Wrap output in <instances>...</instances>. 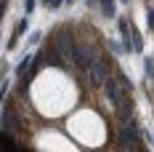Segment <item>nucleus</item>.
<instances>
[{
	"label": "nucleus",
	"instance_id": "nucleus-1",
	"mask_svg": "<svg viewBox=\"0 0 154 152\" xmlns=\"http://www.w3.org/2000/svg\"><path fill=\"white\" fill-rule=\"evenodd\" d=\"M101 8H104V14L112 16L114 14V0H101Z\"/></svg>",
	"mask_w": 154,
	"mask_h": 152
},
{
	"label": "nucleus",
	"instance_id": "nucleus-2",
	"mask_svg": "<svg viewBox=\"0 0 154 152\" xmlns=\"http://www.w3.org/2000/svg\"><path fill=\"white\" fill-rule=\"evenodd\" d=\"M146 75H149V77L154 75V61L152 59H146Z\"/></svg>",
	"mask_w": 154,
	"mask_h": 152
},
{
	"label": "nucleus",
	"instance_id": "nucleus-3",
	"mask_svg": "<svg viewBox=\"0 0 154 152\" xmlns=\"http://www.w3.org/2000/svg\"><path fill=\"white\" fill-rule=\"evenodd\" d=\"M48 3H51L53 8H59V5H61V0H48Z\"/></svg>",
	"mask_w": 154,
	"mask_h": 152
}]
</instances>
